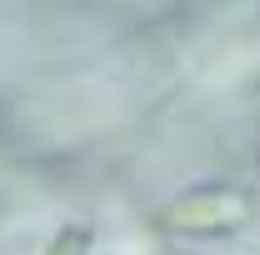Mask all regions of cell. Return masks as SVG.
I'll use <instances>...</instances> for the list:
<instances>
[{
  "label": "cell",
  "mask_w": 260,
  "mask_h": 255,
  "mask_svg": "<svg viewBox=\"0 0 260 255\" xmlns=\"http://www.w3.org/2000/svg\"><path fill=\"white\" fill-rule=\"evenodd\" d=\"M40 255H90V230L85 225H60Z\"/></svg>",
  "instance_id": "obj_2"
},
{
  "label": "cell",
  "mask_w": 260,
  "mask_h": 255,
  "mask_svg": "<svg viewBox=\"0 0 260 255\" xmlns=\"http://www.w3.org/2000/svg\"><path fill=\"white\" fill-rule=\"evenodd\" d=\"M250 220V195L235 185H195V190L165 200L155 210V230L165 235H185V240H205V235H230Z\"/></svg>",
  "instance_id": "obj_1"
}]
</instances>
